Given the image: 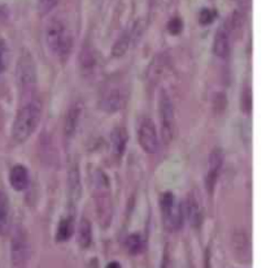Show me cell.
Instances as JSON below:
<instances>
[{
    "mask_svg": "<svg viewBox=\"0 0 266 268\" xmlns=\"http://www.w3.org/2000/svg\"><path fill=\"white\" fill-rule=\"evenodd\" d=\"M9 183L16 192H24L29 185V172L26 167L17 164L9 172Z\"/></svg>",
    "mask_w": 266,
    "mask_h": 268,
    "instance_id": "obj_17",
    "label": "cell"
},
{
    "mask_svg": "<svg viewBox=\"0 0 266 268\" xmlns=\"http://www.w3.org/2000/svg\"><path fill=\"white\" fill-rule=\"evenodd\" d=\"M240 104H242L243 112L249 113L252 109V92L249 87L243 88L242 98H240Z\"/></svg>",
    "mask_w": 266,
    "mask_h": 268,
    "instance_id": "obj_26",
    "label": "cell"
},
{
    "mask_svg": "<svg viewBox=\"0 0 266 268\" xmlns=\"http://www.w3.org/2000/svg\"><path fill=\"white\" fill-rule=\"evenodd\" d=\"M30 246L26 233L22 228H16L11 241V259L15 268H25L29 262Z\"/></svg>",
    "mask_w": 266,
    "mask_h": 268,
    "instance_id": "obj_7",
    "label": "cell"
},
{
    "mask_svg": "<svg viewBox=\"0 0 266 268\" xmlns=\"http://www.w3.org/2000/svg\"><path fill=\"white\" fill-rule=\"evenodd\" d=\"M77 242L82 249L90 248L92 244V225L87 218H82L79 221L78 232H77Z\"/></svg>",
    "mask_w": 266,
    "mask_h": 268,
    "instance_id": "obj_21",
    "label": "cell"
},
{
    "mask_svg": "<svg viewBox=\"0 0 266 268\" xmlns=\"http://www.w3.org/2000/svg\"><path fill=\"white\" fill-rule=\"evenodd\" d=\"M59 2L60 0H39V11L42 15H46V13L51 12L59 4Z\"/></svg>",
    "mask_w": 266,
    "mask_h": 268,
    "instance_id": "obj_29",
    "label": "cell"
},
{
    "mask_svg": "<svg viewBox=\"0 0 266 268\" xmlns=\"http://www.w3.org/2000/svg\"><path fill=\"white\" fill-rule=\"evenodd\" d=\"M82 112L83 104L82 102H79V100H77L73 104H71V107L68 109L64 120V136L66 139H73V137L76 136L79 124H81Z\"/></svg>",
    "mask_w": 266,
    "mask_h": 268,
    "instance_id": "obj_11",
    "label": "cell"
},
{
    "mask_svg": "<svg viewBox=\"0 0 266 268\" xmlns=\"http://www.w3.org/2000/svg\"><path fill=\"white\" fill-rule=\"evenodd\" d=\"M223 159H225V156H223V153L221 148H214L211 153V155H209L207 181H205L209 194H212L214 192V189H216L219 173H221V169H222Z\"/></svg>",
    "mask_w": 266,
    "mask_h": 268,
    "instance_id": "obj_10",
    "label": "cell"
},
{
    "mask_svg": "<svg viewBox=\"0 0 266 268\" xmlns=\"http://www.w3.org/2000/svg\"><path fill=\"white\" fill-rule=\"evenodd\" d=\"M68 193H69V198L73 203L78 202L81 198V193H82V186H81V174L78 172V167L73 164L69 169L68 173Z\"/></svg>",
    "mask_w": 266,
    "mask_h": 268,
    "instance_id": "obj_18",
    "label": "cell"
},
{
    "mask_svg": "<svg viewBox=\"0 0 266 268\" xmlns=\"http://www.w3.org/2000/svg\"><path fill=\"white\" fill-rule=\"evenodd\" d=\"M11 223V207L8 197L0 190V236H4L9 229Z\"/></svg>",
    "mask_w": 266,
    "mask_h": 268,
    "instance_id": "obj_22",
    "label": "cell"
},
{
    "mask_svg": "<svg viewBox=\"0 0 266 268\" xmlns=\"http://www.w3.org/2000/svg\"><path fill=\"white\" fill-rule=\"evenodd\" d=\"M127 93L122 86H109L99 99V108L106 113H116L126 106Z\"/></svg>",
    "mask_w": 266,
    "mask_h": 268,
    "instance_id": "obj_8",
    "label": "cell"
},
{
    "mask_svg": "<svg viewBox=\"0 0 266 268\" xmlns=\"http://www.w3.org/2000/svg\"><path fill=\"white\" fill-rule=\"evenodd\" d=\"M216 16H217L216 11L209 9V8H205V9H203L202 12H200L199 22L202 25H211L214 21V18H216Z\"/></svg>",
    "mask_w": 266,
    "mask_h": 268,
    "instance_id": "obj_27",
    "label": "cell"
},
{
    "mask_svg": "<svg viewBox=\"0 0 266 268\" xmlns=\"http://www.w3.org/2000/svg\"><path fill=\"white\" fill-rule=\"evenodd\" d=\"M165 56L158 53L157 56H155V59L151 62L148 69H147V81L151 86L156 85L158 81L161 80V76L164 74L165 71Z\"/></svg>",
    "mask_w": 266,
    "mask_h": 268,
    "instance_id": "obj_19",
    "label": "cell"
},
{
    "mask_svg": "<svg viewBox=\"0 0 266 268\" xmlns=\"http://www.w3.org/2000/svg\"><path fill=\"white\" fill-rule=\"evenodd\" d=\"M112 151H113L114 156L120 159L125 154L126 144H127V133H126L125 128L117 127L112 133Z\"/></svg>",
    "mask_w": 266,
    "mask_h": 268,
    "instance_id": "obj_20",
    "label": "cell"
},
{
    "mask_svg": "<svg viewBox=\"0 0 266 268\" xmlns=\"http://www.w3.org/2000/svg\"><path fill=\"white\" fill-rule=\"evenodd\" d=\"M182 29H183V22L179 17H174L169 21V24H168V30L170 32V34L173 36H178L181 34Z\"/></svg>",
    "mask_w": 266,
    "mask_h": 268,
    "instance_id": "obj_28",
    "label": "cell"
},
{
    "mask_svg": "<svg viewBox=\"0 0 266 268\" xmlns=\"http://www.w3.org/2000/svg\"><path fill=\"white\" fill-rule=\"evenodd\" d=\"M231 39H230V27L228 25H221L217 30L216 38L213 41V52L216 56L221 59H226L230 53Z\"/></svg>",
    "mask_w": 266,
    "mask_h": 268,
    "instance_id": "obj_14",
    "label": "cell"
},
{
    "mask_svg": "<svg viewBox=\"0 0 266 268\" xmlns=\"http://www.w3.org/2000/svg\"><path fill=\"white\" fill-rule=\"evenodd\" d=\"M36 62L29 52H22L16 68V81L22 97H31L37 87Z\"/></svg>",
    "mask_w": 266,
    "mask_h": 268,
    "instance_id": "obj_4",
    "label": "cell"
},
{
    "mask_svg": "<svg viewBox=\"0 0 266 268\" xmlns=\"http://www.w3.org/2000/svg\"><path fill=\"white\" fill-rule=\"evenodd\" d=\"M161 268H172V265H170V260H169V258H168V255L164 256V259H162V264H161Z\"/></svg>",
    "mask_w": 266,
    "mask_h": 268,
    "instance_id": "obj_30",
    "label": "cell"
},
{
    "mask_svg": "<svg viewBox=\"0 0 266 268\" xmlns=\"http://www.w3.org/2000/svg\"><path fill=\"white\" fill-rule=\"evenodd\" d=\"M126 249L129 251V254L131 255H138L143 251L144 244H143V239H142L139 234L134 233V234H130L127 239H126Z\"/></svg>",
    "mask_w": 266,
    "mask_h": 268,
    "instance_id": "obj_24",
    "label": "cell"
},
{
    "mask_svg": "<svg viewBox=\"0 0 266 268\" xmlns=\"http://www.w3.org/2000/svg\"><path fill=\"white\" fill-rule=\"evenodd\" d=\"M138 141L147 154H156L160 148L157 130L153 121L148 117L142 118L138 127Z\"/></svg>",
    "mask_w": 266,
    "mask_h": 268,
    "instance_id": "obj_9",
    "label": "cell"
},
{
    "mask_svg": "<svg viewBox=\"0 0 266 268\" xmlns=\"http://www.w3.org/2000/svg\"><path fill=\"white\" fill-rule=\"evenodd\" d=\"M42 111H43L42 102L37 98H30L21 107L12 128V138L17 143H24L32 136V133L36 132L41 123Z\"/></svg>",
    "mask_w": 266,
    "mask_h": 268,
    "instance_id": "obj_1",
    "label": "cell"
},
{
    "mask_svg": "<svg viewBox=\"0 0 266 268\" xmlns=\"http://www.w3.org/2000/svg\"><path fill=\"white\" fill-rule=\"evenodd\" d=\"M8 59H9V48L6 41L0 39V76L6 72L7 67H8Z\"/></svg>",
    "mask_w": 266,
    "mask_h": 268,
    "instance_id": "obj_25",
    "label": "cell"
},
{
    "mask_svg": "<svg viewBox=\"0 0 266 268\" xmlns=\"http://www.w3.org/2000/svg\"><path fill=\"white\" fill-rule=\"evenodd\" d=\"M232 249L234 255L240 262H249L251 260V242H249L247 233L237 232L232 236Z\"/></svg>",
    "mask_w": 266,
    "mask_h": 268,
    "instance_id": "obj_16",
    "label": "cell"
},
{
    "mask_svg": "<svg viewBox=\"0 0 266 268\" xmlns=\"http://www.w3.org/2000/svg\"><path fill=\"white\" fill-rule=\"evenodd\" d=\"M78 65H79V71L81 74L86 78H91L94 77L96 73L97 68H99V60H97L96 52L90 44L85 46L81 51V55H79L78 59Z\"/></svg>",
    "mask_w": 266,
    "mask_h": 268,
    "instance_id": "obj_12",
    "label": "cell"
},
{
    "mask_svg": "<svg viewBox=\"0 0 266 268\" xmlns=\"http://www.w3.org/2000/svg\"><path fill=\"white\" fill-rule=\"evenodd\" d=\"M141 34H142V27L139 22H137V24L132 25L131 27L125 30V32H123L120 36V38L116 41V43H114L113 50H112L113 56L114 57L123 56V55L126 53V51L130 48L132 42L135 41V38L141 36Z\"/></svg>",
    "mask_w": 266,
    "mask_h": 268,
    "instance_id": "obj_13",
    "label": "cell"
},
{
    "mask_svg": "<svg viewBox=\"0 0 266 268\" xmlns=\"http://www.w3.org/2000/svg\"><path fill=\"white\" fill-rule=\"evenodd\" d=\"M46 43L51 52L59 59H66L73 48V37L64 21L55 17L46 27Z\"/></svg>",
    "mask_w": 266,
    "mask_h": 268,
    "instance_id": "obj_3",
    "label": "cell"
},
{
    "mask_svg": "<svg viewBox=\"0 0 266 268\" xmlns=\"http://www.w3.org/2000/svg\"><path fill=\"white\" fill-rule=\"evenodd\" d=\"M160 209L164 224L170 232H177L183 225V206L173 193L167 192L161 195Z\"/></svg>",
    "mask_w": 266,
    "mask_h": 268,
    "instance_id": "obj_5",
    "label": "cell"
},
{
    "mask_svg": "<svg viewBox=\"0 0 266 268\" xmlns=\"http://www.w3.org/2000/svg\"><path fill=\"white\" fill-rule=\"evenodd\" d=\"M158 117H160L161 137L165 143H169L174 137L176 128V113L170 95L165 90H161L158 95Z\"/></svg>",
    "mask_w": 266,
    "mask_h": 268,
    "instance_id": "obj_6",
    "label": "cell"
},
{
    "mask_svg": "<svg viewBox=\"0 0 266 268\" xmlns=\"http://www.w3.org/2000/svg\"><path fill=\"white\" fill-rule=\"evenodd\" d=\"M74 230V223L72 216L61 219V221L57 225V232H56V241L65 242L71 239Z\"/></svg>",
    "mask_w": 266,
    "mask_h": 268,
    "instance_id": "obj_23",
    "label": "cell"
},
{
    "mask_svg": "<svg viewBox=\"0 0 266 268\" xmlns=\"http://www.w3.org/2000/svg\"><path fill=\"white\" fill-rule=\"evenodd\" d=\"M94 198L96 215L103 228L111 225L113 218V203L111 197V183L102 169L94 172Z\"/></svg>",
    "mask_w": 266,
    "mask_h": 268,
    "instance_id": "obj_2",
    "label": "cell"
},
{
    "mask_svg": "<svg viewBox=\"0 0 266 268\" xmlns=\"http://www.w3.org/2000/svg\"><path fill=\"white\" fill-rule=\"evenodd\" d=\"M186 215L187 220L192 228H199L204 220V210H203L200 200L193 193H191L186 200Z\"/></svg>",
    "mask_w": 266,
    "mask_h": 268,
    "instance_id": "obj_15",
    "label": "cell"
},
{
    "mask_svg": "<svg viewBox=\"0 0 266 268\" xmlns=\"http://www.w3.org/2000/svg\"><path fill=\"white\" fill-rule=\"evenodd\" d=\"M107 268H121V267L117 262H111L108 265H107Z\"/></svg>",
    "mask_w": 266,
    "mask_h": 268,
    "instance_id": "obj_31",
    "label": "cell"
}]
</instances>
